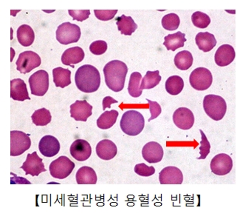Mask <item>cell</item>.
I'll use <instances>...</instances> for the list:
<instances>
[{
	"label": "cell",
	"mask_w": 251,
	"mask_h": 222,
	"mask_svg": "<svg viewBox=\"0 0 251 222\" xmlns=\"http://www.w3.org/2000/svg\"><path fill=\"white\" fill-rule=\"evenodd\" d=\"M128 68L124 62L113 60L108 62L103 68L106 85L114 92H120L124 89Z\"/></svg>",
	"instance_id": "cell-1"
},
{
	"label": "cell",
	"mask_w": 251,
	"mask_h": 222,
	"mask_svg": "<svg viewBox=\"0 0 251 222\" xmlns=\"http://www.w3.org/2000/svg\"><path fill=\"white\" fill-rule=\"evenodd\" d=\"M75 82L77 87L81 91L87 93H94L100 87V73L93 65H83L75 73Z\"/></svg>",
	"instance_id": "cell-2"
},
{
	"label": "cell",
	"mask_w": 251,
	"mask_h": 222,
	"mask_svg": "<svg viewBox=\"0 0 251 222\" xmlns=\"http://www.w3.org/2000/svg\"><path fill=\"white\" fill-rule=\"evenodd\" d=\"M120 126L126 135H139L145 126V119L140 112L134 110L126 111L121 118Z\"/></svg>",
	"instance_id": "cell-3"
},
{
	"label": "cell",
	"mask_w": 251,
	"mask_h": 222,
	"mask_svg": "<svg viewBox=\"0 0 251 222\" xmlns=\"http://www.w3.org/2000/svg\"><path fill=\"white\" fill-rule=\"evenodd\" d=\"M203 108L206 114L214 121L223 119L227 111L226 100L217 95L210 94L203 99Z\"/></svg>",
	"instance_id": "cell-4"
},
{
	"label": "cell",
	"mask_w": 251,
	"mask_h": 222,
	"mask_svg": "<svg viewBox=\"0 0 251 222\" xmlns=\"http://www.w3.org/2000/svg\"><path fill=\"white\" fill-rule=\"evenodd\" d=\"M75 165L69 158L62 156L52 161L50 165V173L52 177L58 179H66L74 171Z\"/></svg>",
	"instance_id": "cell-5"
},
{
	"label": "cell",
	"mask_w": 251,
	"mask_h": 222,
	"mask_svg": "<svg viewBox=\"0 0 251 222\" xmlns=\"http://www.w3.org/2000/svg\"><path fill=\"white\" fill-rule=\"evenodd\" d=\"M81 34L79 26L71 23H65L57 28L56 39L62 45H69L78 42Z\"/></svg>",
	"instance_id": "cell-6"
},
{
	"label": "cell",
	"mask_w": 251,
	"mask_h": 222,
	"mask_svg": "<svg viewBox=\"0 0 251 222\" xmlns=\"http://www.w3.org/2000/svg\"><path fill=\"white\" fill-rule=\"evenodd\" d=\"M191 85L197 90H205L211 87L213 82L212 74L205 68L194 70L189 77Z\"/></svg>",
	"instance_id": "cell-7"
},
{
	"label": "cell",
	"mask_w": 251,
	"mask_h": 222,
	"mask_svg": "<svg viewBox=\"0 0 251 222\" xmlns=\"http://www.w3.org/2000/svg\"><path fill=\"white\" fill-rule=\"evenodd\" d=\"M31 140L30 137L23 131L11 132V156H18L30 149Z\"/></svg>",
	"instance_id": "cell-8"
},
{
	"label": "cell",
	"mask_w": 251,
	"mask_h": 222,
	"mask_svg": "<svg viewBox=\"0 0 251 222\" xmlns=\"http://www.w3.org/2000/svg\"><path fill=\"white\" fill-rule=\"evenodd\" d=\"M31 93L34 96H43L49 89V75L47 71L40 70L29 78Z\"/></svg>",
	"instance_id": "cell-9"
},
{
	"label": "cell",
	"mask_w": 251,
	"mask_h": 222,
	"mask_svg": "<svg viewBox=\"0 0 251 222\" xmlns=\"http://www.w3.org/2000/svg\"><path fill=\"white\" fill-rule=\"evenodd\" d=\"M17 70L21 74L30 73L41 65V58L36 53L33 51H25L19 56L17 62Z\"/></svg>",
	"instance_id": "cell-10"
},
{
	"label": "cell",
	"mask_w": 251,
	"mask_h": 222,
	"mask_svg": "<svg viewBox=\"0 0 251 222\" xmlns=\"http://www.w3.org/2000/svg\"><path fill=\"white\" fill-rule=\"evenodd\" d=\"M233 168V161L228 155L220 153L213 158L211 162V170L217 176H226Z\"/></svg>",
	"instance_id": "cell-11"
},
{
	"label": "cell",
	"mask_w": 251,
	"mask_h": 222,
	"mask_svg": "<svg viewBox=\"0 0 251 222\" xmlns=\"http://www.w3.org/2000/svg\"><path fill=\"white\" fill-rule=\"evenodd\" d=\"M21 168L25 172L26 175H30L31 176H38L40 173L47 171L42 159L38 156L36 152L27 154V159L23 163Z\"/></svg>",
	"instance_id": "cell-12"
},
{
	"label": "cell",
	"mask_w": 251,
	"mask_h": 222,
	"mask_svg": "<svg viewBox=\"0 0 251 222\" xmlns=\"http://www.w3.org/2000/svg\"><path fill=\"white\" fill-rule=\"evenodd\" d=\"M173 122L179 129L189 130L195 123V116L190 109L179 108L174 113Z\"/></svg>",
	"instance_id": "cell-13"
},
{
	"label": "cell",
	"mask_w": 251,
	"mask_h": 222,
	"mask_svg": "<svg viewBox=\"0 0 251 222\" xmlns=\"http://www.w3.org/2000/svg\"><path fill=\"white\" fill-rule=\"evenodd\" d=\"M93 106L87 100H77L71 105V117L75 121L87 122V119L92 116Z\"/></svg>",
	"instance_id": "cell-14"
},
{
	"label": "cell",
	"mask_w": 251,
	"mask_h": 222,
	"mask_svg": "<svg viewBox=\"0 0 251 222\" xmlns=\"http://www.w3.org/2000/svg\"><path fill=\"white\" fill-rule=\"evenodd\" d=\"M159 181L161 185H181L183 182V175L176 166H167L159 174Z\"/></svg>",
	"instance_id": "cell-15"
},
{
	"label": "cell",
	"mask_w": 251,
	"mask_h": 222,
	"mask_svg": "<svg viewBox=\"0 0 251 222\" xmlns=\"http://www.w3.org/2000/svg\"><path fill=\"white\" fill-rule=\"evenodd\" d=\"M60 148L59 141L52 136H45L39 141V151L45 157H53L58 154Z\"/></svg>",
	"instance_id": "cell-16"
},
{
	"label": "cell",
	"mask_w": 251,
	"mask_h": 222,
	"mask_svg": "<svg viewBox=\"0 0 251 222\" xmlns=\"http://www.w3.org/2000/svg\"><path fill=\"white\" fill-rule=\"evenodd\" d=\"M71 154L78 162L87 160L92 154L90 143L84 139H77L71 147Z\"/></svg>",
	"instance_id": "cell-17"
},
{
	"label": "cell",
	"mask_w": 251,
	"mask_h": 222,
	"mask_svg": "<svg viewBox=\"0 0 251 222\" xmlns=\"http://www.w3.org/2000/svg\"><path fill=\"white\" fill-rule=\"evenodd\" d=\"M163 147L155 141L147 143L142 150L143 157L150 164L160 162L163 159Z\"/></svg>",
	"instance_id": "cell-18"
},
{
	"label": "cell",
	"mask_w": 251,
	"mask_h": 222,
	"mask_svg": "<svg viewBox=\"0 0 251 222\" xmlns=\"http://www.w3.org/2000/svg\"><path fill=\"white\" fill-rule=\"evenodd\" d=\"M236 56L234 48L231 45H221L216 51L215 59L216 64L218 66L225 67L230 65L234 60Z\"/></svg>",
	"instance_id": "cell-19"
},
{
	"label": "cell",
	"mask_w": 251,
	"mask_h": 222,
	"mask_svg": "<svg viewBox=\"0 0 251 222\" xmlns=\"http://www.w3.org/2000/svg\"><path fill=\"white\" fill-rule=\"evenodd\" d=\"M84 51L80 47L68 48L61 56V62L65 65L73 67L82 62L84 59Z\"/></svg>",
	"instance_id": "cell-20"
},
{
	"label": "cell",
	"mask_w": 251,
	"mask_h": 222,
	"mask_svg": "<svg viewBox=\"0 0 251 222\" xmlns=\"http://www.w3.org/2000/svg\"><path fill=\"white\" fill-rule=\"evenodd\" d=\"M96 153L103 160H111L118 153V149L115 143L109 139H103L99 141L96 146Z\"/></svg>",
	"instance_id": "cell-21"
},
{
	"label": "cell",
	"mask_w": 251,
	"mask_h": 222,
	"mask_svg": "<svg viewBox=\"0 0 251 222\" xmlns=\"http://www.w3.org/2000/svg\"><path fill=\"white\" fill-rule=\"evenodd\" d=\"M11 97L16 101L30 100L27 85L21 79H14L11 81Z\"/></svg>",
	"instance_id": "cell-22"
},
{
	"label": "cell",
	"mask_w": 251,
	"mask_h": 222,
	"mask_svg": "<svg viewBox=\"0 0 251 222\" xmlns=\"http://www.w3.org/2000/svg\"><path fill=\"white\" fill-rule=\"evenodd\" d=\"M76 182L78 185H96L97 175L90 166H84L77 171Z\"/></svg>",
	"instance_id": "cell-23"
},
{
	"label": "cell",
	"mask_w": 251,
	"mask_h": 222,
	"mask_svg": "<svg viewBox=\"0 0 251 222\" xmlns=\"http://www.w3.org/2000/svg\"><path fill=\"white\" fill-rule=\"evenodd\" d=\"M197 45L203 52H209L217 45V40L214 35L208 32H201L195 38Z\"/></svg>",
	"instance_id": "cell-24"
},
{
	"label": "cell",
	"mask_w": 251,
	"mask_h": 222,
	"mask_svg": "<svg viewBox=\"0 0 251 222\" xmlns=\"http://www.w3.org/2000/svg\"><path fill=\"white\" fill-rule=\"evenodd\" d=\"M115 20L118 30L121 31V34L131 36L138 28V26L131 17H126L123 14Z\"/></svg>",
	"instance_id": "cell-25"
},
{
	"label": "cell",
	"mask_w": 251,
	"mask_h": 222,
	"mask_svg": "<svg viewBox=\"0 0 251 222\" xmlns=\"http://www.w3.org/2000/svg\"><path fill=\"white\" fill-rule=\"evenodd\" d=\"M52 76L54 83L56 87L64 88L71 84V71L70 70L61 67L54 68L52 70Z\"/></svg>",
	"instance_id": "cell-26"
},
{
	"label": "cell",
	"mask_w": 251,
	"mask_h": 222,
	"mask_svg": "<svg viewBox=\"0 0 251 222\" xmlns=\"http://www.w3.org/2000/svg\"><path fill=\"white\" fill-rule=\"evenodd\" d=\"M163 45L167 48L168 51H175L179 48L184 46L186 39L185 33L178 31L173 34H169L165 36Z\"/></svg>",
	"instance_id": "cell-27"
},
{
	"label": "cell",
	"mask_w": 251,
	"mask_h": 222,
	"mask_svg": "<svg viewBox=\"0 0 251 222\" xmlns=\"http://www.w3.org/2000/svg\"><path fill=\"white\" fill-rule=\"evenodd\" d=\"M17 39L23 46H30L34 42V31L30 26L23 25L17 30Z\"/></svg>",
	"instance_id": "cell-28"
},
{
	"label": "cell",
	"mask_w": 251,
	"mask_h": 222,
	"mask_svg": "<svg viewBox=\"0 0 251 222\" xmlns=\"http://www.w3.org/2000/svg\"><path fill=\"white\" fill-rule=\"evenodd\" d=\"M118 114L119 113L115 110L105 111L104 113H102L100 117L98 119L97 126L102 130L109 129L116 123Z\"/></svg>",
	"instance_id": "cell-29"
},
{
	"label": "cell",
	"mask_w": 251,
	"mask_h": 222,
	"mask_svg": "<svg viewBox=\"0 0 251 222\" xmlns=\"http://www.w3.org/2000/svg\"><path fill=\"white\" fill-rule=\"evenodd\" d=\"M193 61L192 54L188 51H182L178 53L174 59L176 68L181 71H186L189 69L192 66Z\"/></svg>",
	"instance_id": "cell-30"
},
{
	"label": "cell",
	"mask_w": 251,
	"mask_h": 222,
	"mask_svg": "<svg viewBox=\"0 0 251 222\" xmlns=\"http://www.w3.org/2000/svg\"><path fill=\"white\" fill-rule=\"evenodd\" d=\"M183 80L179 76H172L166 82V90L169 94L176 96L183 90Z\"/></svg>",
	"instance_id": "cell-31"
},
{
	"label": "cell",
	"mask_w": 251,
	"mask_h": 222,
	"mask_svg": "<svg viewBox=\"0 0 251 222\" xmlns=\"http://www.w3.org/2000/svg\"><path fill=\"white\" fill-rule=\"evenodd\" d=\"M161 81V76L160 71H147L145 77L141 82V88L142 90H149L154 88Z\"/></svg>",
	"instance_id": "cell-32"
},
{
	"label": "cell",
	"mask_w": 251,
	"mask_h": 222,
	"mask_svg": "<svg viewBox=\"0 0 251 222\" xmlns=\"http://www.w3.org/2000/svg\"><path fill=\"white\" fill-rule=\"evenodd\" d=\"M142 80V76L140 73L134 72L131 74L129 79L128 91L129 95L132 97L138 98L142 94V89L141 88V82Z\"/></svg>",
	"instance_id": "cell-33"
},
{
	"label": "cell",
	"mask_w": 251,
	"mask_h": 222,
	"mask_svg": "<svg viewBox=\"0 0 251 222\" xmlns=\"http://www.w3.org/2000/svg\"><path fill=\"white\" fill-rule=\"evenodd\" d=\"M33 123L36 126H46L51 122L50 112L46 108H41L35 111L31 116Z\"/></svg>",
	"instance_id": "cell-34"
},
{
	"label": "cell",
	"mask_w": 251,
	"mask_h": 222,
	"mask_svg": "<svg viewBox=\"0 0 251 222\" xmlns=\"http://www.w3.org/2000/svg\"><path fill=\"white\" fill-rule=\"evenodd\" d=\"M192 21L195 27L204 29L209 26L211 23V19L205 13L197 11L192 14Z\"/></svg>",
	"instance_id": "cell-35"
},
{
	"label": "cell",
	"mask_w": 251,
	"mask_h": 222,
	"mask_svg": "<svg viewBox=\"0 0 251 222\" xmlns=\"http://www.w3.org/2000/svg\"><path fill=\"white\" fill-rule=\"evenodd\" d=\"M180 20L176 14H169L162 19V26L163 28L168 30H175L179 28Z\"/></svg>",
	"instance_id": "cell-36"
},
{
	"label": "cell",
	"mask_w": 251,
	"mask_h": 222,
	"mask_svg": "<svg viewBox=\"0 0 251 222\" xmlns=\"http://www.w3.org/2000/svg\"><path fill=\"white\" fill-rule=\"evenodd\" d=\"M200 132H201V137H202V140L201 141V147H200L201 156L198 158V159H205L210 153L211 144H210V142L208 141V139H207L206 136L204 134L203 131L201 130Z\"/></svg>",
	"instance_id": "cell-37"
},
{
	"label": "cell",
	"mask_w": 251,
	"mask_h": 222,
	"mask_svg": "<svg viewBox=\"0 0 251 222\" xmlns=\"http://www.w3.org/2000/svg\"><path fill=\"white\" fill-rule=\"evenodd\" d=\"M135 172L139 176L149 177V176H152L155 173V169L154 166H149L145 164L141 163L135 165Z\"/></svg>",
	"instance_id": "cell-38"
},
{
	"label": "cell",
	"mask_w": 251,
	"mask_h": 222,
	"mask_svg": "<svg viewBox=\"0 0 251 222\" xmlns=\"http://www.w3.org/2000/svg\"><path fill=\"white\" fill-rule=\"evenodd\" d=\"M90 52L94 55H102L107 50V43L105 41H95L90 46Z\"/></svg>",
	"instance_id": "cell-39"
},
{
	"label": "cell",
	"mask_w": 251,
	"mask_h": 222,
	"mask_svg": "<svg viewBox=\"0 0 251 222\" xmlns=\"http://www.w3.org/2000/svg\"><path fill=\"white\" fill-rule=\"evenodd\" d=\"M95 15L96 18L102 21H108L112 20L118 13V10H110V11H101V10H95Z\"/></svg>",
	"instance_id": "cell-40"
},
{
	"label": "cell",
	"mask_w": 251,
	"mask_h": 222,
	"mask_svg": "<svg viewBox=\"0 0 251 222\" xmlns=\"http://www.w3.org/2000/svg\"><path fill=\"white\" fill-rule=\"evenodd\" d=\"M147 101L150 105V112H151V117L149 119V122H151L153 119L158 117L159 115L161 113V107L157 102H153V101L150 100L148 99H147Z\"/></svg>",
	"instance_id": "cell-41"
},
{
	"label": "cell",
	"mask_w": 251,
	"mask_h": 222,
	"mask_svg": "<svg viewBox=\"0 0 251 222\" xmlns=\"http://www.w3.org/2000/svg\"><path fill=\"white\" fill-rule=\"evenodd\" d=\"M71 17H73V20H77V21L83 22L87 20L90 17V11L89 10H84V11H74V10H69L68 11Z\"/></svg>",
	"instance_id": "cell-42"
},
{
	"label": "cell",
	"mask_w": 251,
	"mask_h": 222,
	"mask_svg": "<svg viewBox=\"0 0 251 222\" xmlns=\"http://www.w3.org/2000/svg\"><path fill=\"white\" fill-rule=\"evenodd\" d=\"M112 103H118V101L114 99L111 96H106L103 99V110L105 111L106 108H110Z\"/></svg>",
	"instance_id": "cell-43"
}]
</instances>
